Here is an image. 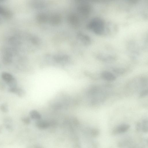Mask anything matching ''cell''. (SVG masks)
I'll list each match as a JSON object with an SVG mask.
<instances>
[{
    "label": "cell",
    "mask_w": 148,
    "mask_h": 148,
    "mask_svg": "<svg viewBox=\"0 0 148 148\" xmlns=\"http://www.w3.org/2000/svg\"><path fill=\"white\" fill-rule=\"evenodd\" d=\"M78 11L81 15L86 16L89 14L90 12V8L87 5H82L78 7Z\"/></svg>",
    "instance_id": "7"
},
{
    "label": "cell",
    "mask_w": 148,
    "mask_h": 148,
    "mask_svg": "<svg viewBox=\"0 0 148 148\" xmlns=\"http://www.w3.org/2000/svg\"><path fill=\"white\" fill-rule=\"evenodd\" d=\"M61 18L60 15L55 14L53 15L49 18L50 23L52 25H57L61 21Z\"/></svg>",
    "instance_id": "9"
},
{
    "label": "cell",
    "mask_w": 148,
    "mask_h": 148,
    "mask_svg": "<svg viewBox=\"0 0 148 148\" xmlns=\"http://www.w3.org/2000/svg\"><path fill=\"white\" fill-rule=\"evenodd\" d=\"M37 19L39 22L44 23L47 21L49 18L46 15L44 14H40L37 16Z\"/></svg>",
    "instance_id": "12"
},
{
    "label": "cell",
    "mask_w": 148,
    "mask_h": 148,
    "mask_svg": "<svg viewBox=\"0 0 148 148\" xmlns=\"http://www.w3.org/2000/svg\"><path fill=\"white\" fill-rule=\"evenodd\" d=\"M130 125L127 124H121L115 128L113 131V134L122 133L126 132L130 128Z\"/></svg>",
    "instance_id": "3"
},
{
    "label": "cell",
    "mask_w": 148,
    "mask_h": 148,
    "mask_svg": "<svg viewBox=\"0 0 148 148\" xmlns=\"http://www.w3.org/2000/svg\"><path fill=\"white\" fill-rule=\"evenodd\" d=\"M101 76L104 80L108 81H113L116 79V77L113 74L107 71L102 72Z\"/></svg>",
    "instance_id": "5"
},
{
    "label": "cell",
    "mask_w": 148,
    "mask_h": 148,
    "mask_svg": "<svg viewBox=\"0 0 148 148\" xmlns=\"http://www.w3.org/2000/svg\"><path fill=\"white\" fill-rule=\"evenodd\" d=\"M36 126L40 129H46L49 126V123L45 121H39L36 123Z\"/></svg>",
    "instance_id": "10"
},
{
    "label": "cell",
    "mask_w": 148,
    "mask_h": 148,
    "mask_svg": "<svg viewBox=\"0 0 148 148\" xmlns=\"http://www.w3.org/2000/svg\"><path fill=\"white\" fill-rule=\"evenodd\" d=\"M22 120L24 123L27 124H29L31 122L30 118L28 117H24L22 118Z\"/></svg>",
    "instance_id": "15"
},
{
    "label": "cell",
    "mask_w": 148,
    "mask_h": 148,
    "mask_svg": "<svg viewBox=\"0 0 148 148\" xmlns=\"http://www.w3.org/2000/svg\"><path fill=\"white\" fill-rule=\"evenodd\" d=\"M148 122L147 120L144 121L142 123V130L145 132L148 131Z\"/></svg>",
    "instance_id": "14"
},
{
    "label": "cell",
    "mask_w": 148,
    "mask_h": 148,
    "mask_svg": "<svg viewBox=\"0 0 148 148\" xmlns=\"http://www.w3.org/2000/svg\"><path fill=\"white\" fill-rule=\"evenodd\" d=\"M2 19L0 17V24H1V23L2 22Z\"/></svg>",
    "instance_id": "18"
},
{
    "label": "cell",
    "mask_w": 148,
    "mask_h": 148,
    "mask_svg": "<svg viewBox=\"0 0 148 148\" xmlns=\"http://www.w3.org/2000/svg\"><path fill=\"white\" fill-rule=\"evenodd\" d=\"M5 1V0H0V1Z\"/></svg>",
    "instance_id": "19"
},
{
    "label": "cell",
    "mask_w": 148,
    "mask_h": 148,
    "mask_svg": "<svg viewBox=\"0 0 148 148\" xmlns=\"http://www.w3.org/2000/svg\"><path fill=\"white\" fill-rule=\"evenodd\" d=\"M30 115L31 117L33 119L40 120L42 117L41 114L35 110H31L30 113Z\"/></svg>",
    "instance_id": "11"
},
{
    "label": "cell",
    "mask_w": 148,
    "mask_h": 148,
    "mask_svg": "<svg viewBox=\"0 0 148 148\" xmlns=\"http://www.w3.org/2000/svg\"><path fill=\"white\" fill-rule=\"evenodd\" d=\"M148 94V91L147 90H145L142 91L141 92L140 95V97H144Z\"/></svg>",
    "instance_id": "16"
},
{
    "label": "cell",
    "mask_w": 148,
    "mask_h": 148,
    "mask_svg": "<svg viewBox=\"0 0 148 148\" xmlns=\"http://www.w3.org/2000/svg\"><path fill=\"white\" fill-rule=\"evenodd\" d=\"M0 109L2 111L5 113H8L9 111L8 105L5 104H2L0 106Z\"/></svg>",
    "instance_id": "13"
},
{
    "label": "cell",
    "mask_w": 148,
    "mask_h": 148,
    "mask_svg": "<svg viewBox=\"0 0 148 148\" xmlns=\"http://www.w3.org/2000/svg\"><path fill=\"white\" fill-rule=\"evenodd\" d=\"M98 130L94 129L92 131V134L94 136H96L98 134Z\"/></svg>",
    "instance_id": "17"
},
{
    "label": "cell",
    "mask_w": 148,
    "mask_h": 148,
    "mask_svg": "<svg viewBox=\"0 0 148 148\" xmlns=\"http://www.w3.org/2000/svg\"><path fill=\"white\" fill-rule=\"evenodd\" d=\"M0 16L5 18L10 19L13 17V14L10 10L5 8L0 5Z\"/></svg>",
    "instance_id": "4"
},
{
    "label": "cell",
    "mask_w": 148,
    "mask_h": 148,
    "mask_svg": "<svg viewBox=\"0 0 148 148\" xmlns=\"http://www.w3.org/2000/svg\"><path fill=\"white\" fill-rule=\"evenodd\" d=\"M2 76L3 79L7 83L10 87H16V81L11 74L7 72H4L2 74Z\"/></svg>",
    "instance_id": "2"
},
{
    "label": "cell",
    "mask_w": 148,
    "mask_h": 148,
    "mask_svg": "<svg viewBox=\"0 0 148 148\" xmlns=\"http://www.w3.org/2000/svg\"><path fill=\"white\" fill-rule=\"evenodd\" d=\"M68 20L69 23L73 25L76 26L79 23V18L76 14L70 15L68 17Z\"/></svg>",
    "instance_id": "8"
},
{
    "label": "cell",
    "mask_w": 148,
    "mask_h": 148,
    "mask_svg": "<svg viewBox=\"0 0 148 148\" xmlns=\"http://www.w3.org/2000/svg\"><path fill=\"white\" fill-rule=\"evenodd\" d=\"M9 91L11 93H16L20 97H23L26 95L25 90L21 89L16 87H11L9 89Z\"/></svg>",
    "instance_id": "6"
},
{
    "label": "cell",
    "mask_w": 148,
    "mask_h": 148,
    "mask_svg": "<svg viewBox=\"0 0 148 148\" xmlns=\"http://www.w3.org/2000/svg\"><path fill=\"white\" fill-rule=\"evenodd\" d=\"M89 28L94 33L98 35H102L104 33V25L103 22L99 18L92 20L88 25Z\"/></svg>",
    "instance_id": "1"
}]
</instances>
